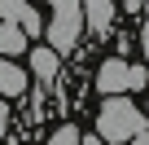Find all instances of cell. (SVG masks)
<instances>
[{
    "label": "cell",
    "instance_id": "7c38bea8",
    "mask_svg": "<svg viewBox=\"0 0 149 145\" xmlns=\"http://www.w3.org/2000/svg\"><path fill=\"white\" fill-rule=\"evenodd\" d=\"M132 145H149V132H136V136H132Z\"/></svg>",
    "mask_w": 149,
    "mask_h": 145
},
{
    "label": "cell",
    "instance_id": "ba28073f",
    "mask_svg": "<svg viewBox=\"0 0 149 145\" xmlns=\"http://www.w3.org/2000/svg\"><path fill=\"white\" fill-rule=\"evenodd\" d=\"M48 145H79V127H74V123H61V127L48 136Z\"/></svg>",
    "mask_w": 149,
    "mask_h": 145
},
{
    "label": "cell",
    "instance_id": "7a4b0ae2",
    "mask_svg": "<svg viewBox=\"0 0 149 145\" xmlns=\"http://www.w3.org/2000/svg\"><path fill=\"white\" fill-rule=\"evenodd\" d=\"M79 35H84V9L74 0H57L53 5V22H48V48L61 57V53H70L79 44Z\"/></svg>",
    "mask_w": 149,
    "mask_h": 145
},
{
    "label": "cell",
    "instance_id": "5b68a950",
    "mask_svg": "<svg viewBox=\"0 0 149 145\" xmlns=\"http://www.w3.org/2000/svg\"><path fill=\"white\" fill-rule=\"evenodd\" d=\"M22 92H26V75L13 62L0 57V101H5V97H22Z\"/></svg>",
    "mask_w": 149,
    "mask_h": 145
},
{
    "label": "cell",
    "instance_id": "52a82bcc",
    "mask_svg": "<svg viewBox=\"0 0 149 145\" xmlns=\"http://www.w3.org/2000/svg\"><path fill=\"white\" fill-rule=\"evenodd\" d=\"M22 48H26V35H22L18 27H9V22H0V57L9 62V57H18Z\"/></svg>",
    "mask_w": 149,
    "mask_h": 145
},
{
    "label": "cell",
    "instance_id": "8fae6325",
    "mask_svg": "<svg viewBox=\"0 0 149 145\" xmlns=\"http://www.w3.org/2000/svg\"><path fill=\"white\" fill-rule=\"evenodd\" d=\"M140 48H145V62H149V22H145V31H140Z\"/></svg>",
    "mask_w": 149,
    "mask_h": 145
},
{
    "label": "cell",
    "instance_id": "3957f363",
    "mask_svg": "<svg viewBox=\"0 0 149 145\" xmlns=\"http://www.w3.org/2000/svg\"><path fill=\"white\" fill-rule=\"evenodd\" d=\"M97 88H101L105 97H118L123 88H132V66H127L123 57L101 62V70H97Z\"/></svg>",
    "mask_w": 149,
    "mask_h": 145
},
{
    "label": "cell",
    "instance_id": "4fadbf2b",
    "mask_svg": "<svg viewBox=\"0 0 149 145\" xmlns=\"http://www.w3.org/2000/svg\"><path fill=\"white\" fill-rule=\"evenodd\" d=\"M79 145H101V141L97 136H79Z\"/></svg>",
    "mask_w": 149,
    "mask_h": 145
},
{
    "label": "cell",
    "instance_id": "9c48e42d",
    "mask_svg": "<svg viewBox=\"0 0 149 145\" xmlns=\"http://www.w3.org/2000/svg\"><path fill=\"white\" fill-rule=\"evenodd\" d=\"M145 79H149L145 66H132V88H145Z\"/></svg>",
    "mask_w": 149,
    "mask_h": 145
},
{
    "label": "cell",
    "instance_id": "6da1fadb",
    "mask_svg": "<svg viewBox=\"0 0 149 145\" xmlns=\"http://www.w3.org/2000/svg\"><path fill=\"white\" fill-rule=\"evenodd\" d=\"M136 132H145V114L127 101V97H105V106H101V114H97V141L105 145H123V141H132Z\"/></svg>",
    "mask_w": 149,
    "mask_h": 145
},
{
    "label": "cell",
    "instance_id": "5bb4252c",
    "mask_svg": "<svg viewBox=\"0 0 149 145\" xmlns=\"http://www.w3.org/2000/svg\"><path fill=\"white\" fill-rule=\"evenodd\" d=\"M145 13H149V5H145ZM145 22H149V18H145Z\"/></svg>",
    "mask_w": 149,
    "mask_h": 145
},
{
    "label": "cell",
    "instance_id": "277c9868",
    "mask_svg": "<svg viewBox=\"0 0 149 145\" xmlns=\"http://www.w3.org/2000/svg\"><path fill=\"white\" fill-rule=\"evenodd\" d=\"M79 9H84V27H92L97 35L110 31V22H114V5L110 0H88V5H79Z\"/></svg>",
    "mask_w": 149,
    "mask_h": 145
},
{
    "label": "cell",
    "instance_id": "9a60e30c",
    "mask_svg": "<svg viewBox=\"0 0 149 145\" xmlns=\"http://www.w3.org/2000/svg\"><path fill=\"white\" fill-rule=\"evenodd\" d=\"M145 110H149V106H145Z\"/></svg>",
    "mask_w": 149,
    "mask_h": 145
},
{
    "label": "cell",
    "instance_id": "30bf717a",
    "mask_svg": "<svg viewBox=\"0 0 149 145\" xmlns=\"http://www.w3.org/2000/svg\"><path fill=\"white\" fill-rule=\"evenodd\" d=\"M5 132H9V106L0 101V141H5Z\"/></svg>",
    "mask_w": 149,
    "mask_h": 145
},
{
    "label": "cell",
    "instance_id": "8992f818",
    "mask_svg": "<svg viewBox=\"0 0 149 145\" xmlns=\"http://www.w3.org/2000/svg\"><path fill=\"white\" fill-rule=\"evenodd\" d=\"M31 70H35V79H44V84H48V79H57V70H61V57H57L53 48H44V44H40V48L31 53Z\"/></svg>",
    "mask_w": 149,
    "mask_h": 145
}]
</instances>
